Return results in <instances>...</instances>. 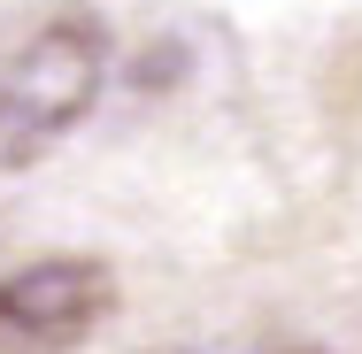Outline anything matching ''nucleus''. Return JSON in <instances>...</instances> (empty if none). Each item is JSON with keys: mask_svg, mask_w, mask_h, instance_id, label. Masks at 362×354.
I'll return each mask as SVG.
<instances>
[{"mask_svg": "<svg viewBox=\"0 0 362 354\" xmlns=\"http://www.w3.org/2000/svg\"><path fill=\"white\" fill-rule=\"evenodd\" d=\"M100 93V31L85 16L47 23L0 77V170L54 146Z\"/></svg>", "mask_w": 362, "mask_h": 354, "instance_id": "obj_1", "label": "nucleus"}, {"mask_svg": "<svg viewBox=\"0 0 362 354\" xmlns=\"http://www.w3.org/2000/svg\"><path fill=\"white\" fill-rule=\"evenodd\" d=\"M116 308V278L93 254H47L0 278V354H70Z\"/></svg>", "mask_w": 362, "mask_h": 354, "instance_id": "obj_2", "label": "nucleus"}]
</instances>
